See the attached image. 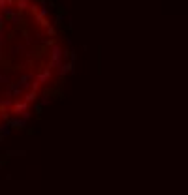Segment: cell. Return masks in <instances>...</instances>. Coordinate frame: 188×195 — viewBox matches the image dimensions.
Masks as SVG:
<instances>
[{
	"label": "cell",
	"mask_w": 188,
	"mask_h": 195,
	"mask_svg": "<svg viewBox=\"0 0 188 195\" xmlns=\"http://www.w3.org/2000/svg\"><path fill=\"white\" fill-rule=\"evenodd\" d=\"M58 58H60V49L58 47H53V62H57Z\"/></svg>",
	"instance_id": "obj_4"
},
{
	"label": "cell",
	"mask_w": 188,
	"mask_h": 195,
	"mask_svg": "<svg viewBox=\"0 0 188 195\" xmlns=\"http://www.w3.org/2000/svg\"><path fill=\"white\" fill-rule=\"evenodd\" d=\"M15 4H17L19 13H23V9H26V8H28V2H26V0H15Z\"/></svg>",
	"instance_id": "obj_1"
},
{
	"label": "cell",
	"mask_w": 188,
	"mask_h": 195,
	"mask_svg": "<svg viewBox=\"0 0 188 195\" xmlns=\"http://www.w3.org/2000/svg\"><path fill=\"white\" fill-rule=\"evenodd\" d=\"M26 109V103H17L15 105V113H23Z\"/></svg>",
	"instance_id": "obj_5"
},
{
	"label": "cell",
	"mask_w": 188,
	"mask_h": 195,
	"mask_svg": "<svg viewBox=\"0 0 188 195\" xmlns=\"http://www.w3.org/2000/svg\"><path fill=\"white\" fill-rule=\"evenodd\" d=\"M0 45H2V36H0Z\"/></svg>",
	"instance_id": "obj_7"
},
{
	"label": "cell",
	"mask_w": 188,
	"mask_h": 195,
	"mask_svg": "<svg viewBox=\"0 0 188 195\" xmlns=\"http://www.w3.org/2000/svg\"><path fill=\"white\" fill-rule=\"evenodd\" d=\"M2 26H4V19L0 17V32H2Z\"/></svg>",
	"instance_id": "obj_6"
},
{
	"label": "cell",
	"mask_w": 188,
	"mask_h": 195,
	"mask_svg": "<svg viewBox=\"0 0 188 195\" xmlns=\"http://www.w3.org/2000/svg\"><path fill=\"white\" fill-rule=\"evenodd\" d=\"M11 2H13V0H0V11H6Z\"/></svg>",
	"instance_id": "obj_2"
},
{
	"label": "cell",
	"mask_w": 188,
	"mask_h": 195,
	"mask_svg": "<svg viewBox=\"0 0 188 195\" xmlns=\"http://www.w3.org/2000/svg\"><path fill=\"white\" fill-rule=\"evenodd\" d=\"M36 21H38V23H40L41 26H49V23H47V19L43 17V15H40V13L36 15Z\"/></svg>",
	"instance_id": "obj_3"
}]
</instances>
